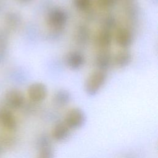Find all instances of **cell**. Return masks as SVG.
Wrapping results in <instances>:
<instances>
[{
  "mask_svg": "<svg viewBox=\"0 0 158 158\" xmlns=\"http://www.w3.org/2000/svg\"><path fill=\"white\" fill-rule=\"evenodd\" d=\"M107 78V71L96 70L91 73L85 83V91L89 96H95L103 87Z\"/></svg>",
  "mask_w": 158,
  "mask_h": 158,
  "instance_id": "1",
  "label": "cell"
},
{
  "mask_svg": "<svg viewBox=\"0 0 158 158\" xmlns=\"http://www.w3.org/2000/svg\"><path fill=\"white\" fill-rule=\"evenodd\" d=\"M69 16L67 12L60 7H54L48 13L46 22L48 26L55 30H60L67 24Z\"/></svg>",
  "mask_w": 158,
  "mask_h": 158,
  "instance_id": "2",
  "label": "cell"
},
{
  "mask_svg": "<svg viewBox=\"0 0 158 158\" xmlns=\"http://www.w3.org/2000/svg\"><path fill=\"white\" fill-rule=\"evenodd\" d=\"M86 116L83 110L78 107L70 109L66 114L64 122L72 130L81 128L86 123Z\"/></svg>",
  "mask_w": 158,
  "mask_h": 158,
  "instance_id": "3",
  "label": "cell"
},
{
  "mask_svg": "<svg viewBox=\"0 0 158 158\" xmlns=\"http://www.w3.org/2000/svg\"><path fill=\"white\" fill-rule=\"evenodd\" d=\"M30 100L34 103H39L46 99L48 96L47 86L43 83L35 82L31 84L27 90Z\"/></svg>",
  "mask_w": 158,
  "mask_h": 158,
  "instance_id": "4",
  "label": "cell"
},
{
  "mask_svg": "<svg viewBox=\"0 0 158 158\" xmlns=\"http://www.w3.org/2000/svg\"><path fill=\"white\" fill-rule=\"evenodd\" d=\"M72 130L67 126L64 121L56 123L52 130L51 137L57 142H63L69 138Z\"/></svg>",
  "mask_w": 158,
  "mask_h": 158,
  "instance_id": "5",
  "label": "cell"
},
{
  "mask_svg": "<svg viewBox=\"0 0 158 158\" xmlns=\"http://www.w3.org/2000/svg\"><path fill=\"white\" fill-rule=\"evenodd\" d=\"M115 40L118 46L123 49H127L131 45L133 36L131 31L128 28L120 27L116 31Z\"/></svg>",
  "mask_w": 158,
  "mask_h": 158,
  "instance_id": "6",
  "label": "cell"
},
{
  "mask_svg": "<svg viewBox=\"0 0 158 158\" xmlns=\"http://www.w3.org/2000/svg\"><path fill=\"white\" fill-rule=\"evenodd\" d=\"M5 99L7 105L13 109H20L25 103L23 93L17 89L9 90L5 95Z\"/></svg>",
  "mask_w": 158,
  "mask_h": 158,
  "instance_id": "7",
  "label": "cell"
},
{
  "mask_svg": "<svg viewBox=\"0 0 158 158\" xmlns=\"http://www.w3.org/2000/svg\"><path fill=\"white\" fill-rule=\"evenodd\" d=\"M112 63V56L109 49H101L98 52L95 64L98 70L107 71Z\"/></svg>",
  "mask_w": 158,
  "mask_h": 158,
  "instance_id": "8",
  "label": "cell"
},
{
  "mask_svg": "<svg viewBox=\"0 0 158 158\" xmlns=\"http://www.w3.org/2000/svg\"><path fill=\"white\" fill-rule=\"evenodd\" d=\"M85 57L80 52L73 51L69 52L65 57L67 66L72 70H78L85 64Z\"/></svg>",
  "mask_w": 158,
  "mask_h": 158,
  "instance_id": "9",
  "label": "cell"
},
{
  "mask_svg": "<svg viewBox=\"0 0 158 158\" xmlns=\"http://www.w3.org/2000/svg\"><path fill=\"white\" fill-rule=\"evenodd\" d=\"M132 60V54L127 49H123L117 51L112 57V62L119 69L128 66Z\"/></svg>",
  "mask_w": 158,
  "mask_h": 158,
  "instance_id": "10",
  "label": "cell"
},
{
  "mask_svg": "<svg viewBox=\"0 0 158 158\" xmlns=\"http://www.w3.org/2000/svg\"><path fill=\"white\" fill-rule=\"evenodd\" d=\"M112 41V31L101 28L96 38V44L99 50L109 49L111 46Z\"/></svg>",
  "mask_w": 158,
  "mask_h": 158,
  "instance_id": "11",
  "label": "cell"
},
{
  "mask_svg": "<svg viewBox=\"0 0 158 158\" xmlns=\"http://www.w3.org/2000/svg\"><path fill=\"white\" fill-rule=\"evenodd\" d=\"M0 122L2 125L9 130H14L17 127V121L12 112L7 109L0 111Z\"/></svg>",
  "mask_w": 158,
  "mask_h": 158,
  "instance_id": "12",
  "label": "cell"
},
{
  "mask_svg": "<svg viewBox=\"0 0 158 158\" xmlns=\"http://www.w3.org/2000/svg\"><path fill=\"white\" fill-rule=\"evenodd\" d=\"M72 99L70 93L64 89H60L57 91L53 96L52 101L54 104L59 107H64L68 105Z\"/></svg>",
  "mask_w": 158,
  "mask_h": 158,
  "instance_id": "13",
  "label": "cell"
},
{
  "mask_svg": "<svg viewBox=\"0 0 158 158\" xmlns=\"http://www.w3.org/2000/svg\"><path fill=\"white\" fill-rule=\"evenodd\" d=\"M89 36L90 32L88 27L85 25H80L76 30L75 35L76 43L79 45H85L88 43Z\"/></svg>",
  "mask_w": 158,
  "mask_h": 158,
  "instance_id": "14",
  "label": "cell"
},
{
  "mask_svg": "<svg viewBox=\"0 0 158 158\" xmlns=\"http://www.w3.org/2000/svg\"><path fill=\"white\" fill-rule=\"evenodd\" d=\"M21 21L19 15L15 12H9L6 14L4 22L9 28H15L19 26Z\"/></svg>",
  "mask_w": 158,
  "mask_h": 158,
  "instance_id": "15",
  "label": "cell"
},
{
  "mask_svg": "<svg viewBox=\"0 0 158 158\" xmlns=\"http://www.w3.org/2000/svg\"><path fill=\"white\" fill-rule=\"evenodd\" d=\"M8 43V34L5 29L0 30V62L6 56V49Z\"/></svg>",
  "mask_w": 158,
  "mask_h": 158,
  "instance_id": "16",
  "label": "cell"
},
{
  "mask_svg": "<svg viewBox=\"0 0 158 158\" xmlns=\"http://www.w3.org/2000/svg\"><path fill=\"white\" fill-rule=\"evenodd\" d=\"M116 25L117 22L115 17L112 15L109 14L106 15L102 19L101 24V28L112 31V30L116 27Z\"/></svg>",
  "mask_w": 158,
  "mask_h": 158,
  "instance_id": "17",
  "label": "cell"
},
{
  "mask_svg": "<svg viewBox=\"0 0 158 158\" xmlns=\"http://www.w3.org/2000/svg\"><path fill=\"white\" fill-rule=\"evenodd\" d=\"M55 152L52 145L38 149L36 158H54Z\"/></svg>",
  "mask_w": 158,
  "mask_h": 158,
  "instance_id": "18",
  "label": "cell"
},
{
  "mask_svg": "<svg viewBox=\"0 0 158 158\" xmlns=\"http://www.w3.org/2000/svg\"><path fill=\"white\" fill-rule=\"evenodd\" d=\"M75 7L80 11H86L91 6V0H73Z\"/></svg>",
  "mask_w": 158,
  "mask_h": 158,
  "instance_id": "19",
  "label": "cell"
},
{
  "mask_svg": "<svg viewBox=\"0 0 158 158\" xmlns=\"http://www.w3.org/2000/svg\"><path fill=\"white\" fill-rule=\"evenodd\" d=\"M36 144H37L38 149L43 148V147L51 146V145H52L51 139L48 135H47L46 134H43V135H41L39 137V138L38 139Z\"/></svg>",
  "mask_w": 158,
  "mask_h": 158,
  "instance_id": "20",
  "label": "cell"
},
{
  "mask_svg": "<svg viewBox=\"0 0 158 158\" xmlns=\"http://www.w3.org/2000/svg\"><path fill=\"white\" fill-rule=\"evenodd\" d=\"M118 0H96L97 5L101 9L110 8L115 5Z\"/></svg>",
  "mask_w": 158,
  "mask_h": 158,
  "instance_id": "21",
  "label": "cell"
},
{
  "mask_svg": "<svg viewBox=\"0 0 158 158\" xmlns=\"http://www.w3.org/2000/svg\"><path fill=\"white\" fill-rule=\"evenodd\" d=\"M20 1H22V2H30V1H33V0H20Z\"/></svg>",
  "mask_w": 158,
  "mask_h": 158,
  "instance_id": "22",
  "label": "cell"
}]
</instances>
